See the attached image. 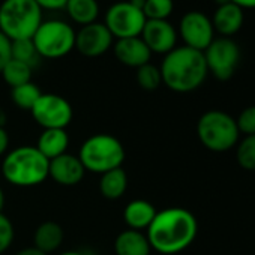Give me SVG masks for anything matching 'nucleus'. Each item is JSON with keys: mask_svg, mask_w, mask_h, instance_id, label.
<instances>
[{"mask_svg": "<svg viewBox=\"0 0 255 255\" xmlns=\"http://www.w3.org/2000/svg\"><path fill=\"white\" fill-rule=\"evenodd\" d=\"M146 231L152 249L164 255H173L185 251L195 240L198 224L189 210L170 207L156 212Z\"/></svg>", "mask_w": 255, "mask_h": 255, "instance_id": "obj_1", "label": "nucleus"}, {"mask_svg": "<svg viewBox=\"0 0 255 255\" xmlns=\"http://www.w3.org/2000/svg\"><path fill=\"white\" fill-rule=\"evenodd\" d=\"M159 69L162 83L177 93H188L198 89L209 72L203 51L186 45L177 47L165 54Z\"/></svg>", "mask_w": 255, "mask_h": 255, "instance_id": "obj_2", "label": "nucleus"}, {"mask_svg": "<svg viewBox=\"0 0 255 255\" xmlns=\"http://www.w3.org/2000/svg\"><path fill=\"white\" fill-rule=\"evenodd\" d=\"M48 165L50 161L35 146H20L3 158L2 174L14 186L32 188L47 180Z\"/></svg>", "mask_w": 255, "mask_h": 255, "instance_id": "obj_3", "label": "nucleus"}, {"mask_svg": "<svg viewBox=\"0 0 255 255\" xmlns=\"http://www.w3.org/2000/svg\"><path fill=\"white\" fill-rule=\"evenodd\" d=\"M42 23V9L35 0H3L0 5V32L11 41L32 39Z\"/></svg>", "mask_w": 255, "mask_h": 255, "instance_id": "obj_4", "label": "nucleus"}, {"mask_svg": "<svg viewBox=\"0 0 255 255\" xmlns=\"http://www.w3.org/2000/svg\"><path fill=\"white\" fill-rule=\"evenodd\" d=\"M78 158L86 171L104 174L122 167L125 161V147L114 135L95 134L81 144Z\"/></svg>", "mask_w": 255, "mask_h": 255, "instance_id": "obj_5", "label": "nucleus"}, {"mask_svg": "<svg viewBox=\"0 0 255 255\" xmlns=\"http://www.w3.org/2000/svg\"><path fill=\"white\" fill-rule=\"evenodd\" d=\"M197 134L201 144L212 152H227L239 140V128L236 120L219 110L204 113L197 123Z\"/></svg>", "mask_w": 255, "mask_h": 255, "instance_id": "obj_6", "label": "nucleus"}, {"mask_svg": "<svg viewBox=\"0 0 255 255\" xmlns=\"http://www.w3.org/2000/svg\"><path fill=\"white\" fill-rule=\"evenodd\" d=\"M32 41L39 57L60 59L74 50L75 32L68 23L60 20L42 21Z\"/></svg>", "mask_w": 255, "mask_h": 255, "instance_id": "obj_7", "label": "nucleus"}, {"mask_svg": "<svg viewBox=\"0 0 255 255\" xmlns=\"http://www.w3.org/2000/svg\"><path fill=\"white\" fill-rule=\"evenodd\" d=\"M146 17L143 11L134 6L129 0L128 2L114 3L105 15V26L113 35V38H137L141 35L146 24Z\"/></svg>", "mask_w": 255, "mask_h": 255, "instance_id": "obj_8", "label": "nucleus"}, {"mask_svg": "<svg viewBox=\"0 0 255 255\" xmlns=\"http://www.w3.org/2000/svg\"><path fill=\"white\" fill-rule=\"evenodd\" d=\"M30 113L33 120L44 129H65L74 116L68 99L56 93H42Z\"/></svg>", "mask_w": 255, "mask_h": 255, "instance_id": "obj_9", "label": "nucleus"}, {"mask_svg": "<svg viewBox=\"0 0 255 255\" xmlns=\"http://www.w3.org/2000/svg\"><path fill=\"white\" fill-rule=\"evenodd\" d=\"M207 71H210L215 78L227 81L236 72L240 60V50L237 44L230 38L213 39L212 44L203 51Z\"/></svg>", "mask_w": 255, "mask_h": 255, "instance_id": "obj_10", "label": "nucleus"}, {"mask_svg": "<svg viewBox=\"0 0 255 255\" xmlns=\"http://www.w3.org/2000/svg\"><path fill=\"white\" fill-rule=\"evenodd\" d=\"M213 33L215 30L212 20L203 12H188L180 21V35L185 41V45L189 48L204 51L215 39Z\"/></svg>", "mask_w": 255, "mask_h": 255, "instance_id": "obj_11", "label": "nucleus"}, {"mask_svg": "<svg viewBox=\"0 0 255 255\" xmlns=\"http://www.w3.org/2000/svg\"><path fill=\"white\" fill-rule=\"evenodd\" d=\"M113 45V35L104 23L83 26L75 33V48L86 57H99Z\"/></svg>", "mask_w": 255, "mask_h": 255, "instance_id": "obj_12", "label": "nucleus"}, {"mask_svg": "<svg viewBox=\"0 0 255 255\" xmlns=\"http://www.w3.org/2000/svg\"><path fill=\"white\" fill-rule=\"evenodd\" d=\"M140 36L150 53L168 54L176 48L177 33L167 20H147Z\"/></svg>", "mask_w": 255, "mask_h": 255, "instance_id": "obj_13", "label": "nucleus"}, {"mask_svg": "<svg viewBox=\"0 0 255 255\" xmlns=\"http://www.w3.org/2000/svg\"><path fill=\"white\" fill-rule=\"evenodd\" d=\"M86 174L78 156L71 153H63L50 161L48 177H51L57 185L62 186H75L78 185Z\"/></svg>", "mask_w": 255, "mask_h": 255, "instance_id": "obj_14", "label": "nucleus"}, {"mask_svg": "<svg viewBox=\"0 0 255 255\" xmlns=\"http://www.w3.org/2000/svg\"><path fill=\"white\" fill-rule=\"evenodd\" d=\"M114 56L122 65L138 69L140 66L150 62L152 53L141 36H137L117 39V42L114 44Z\"/></svg>", "mask_w": 255, "mask_h": 255, "instance_id": "obj_15", "label": "nucleus"}, {"mask_svg": "<svg viewBox=\"0 0 255 255\" xmlns=\"http://www.w3.org/2000/svg\"><path fill=\"white\" fill-rule=\"evenodd\" d=\"M212 24H213V30L222 35V38H230L236 35L243 24V9L231 2L218 6Z\"/></svg>", "mask_w": 255, "mask_h": 255, "instance_id": "obj_16", "label": "nucleus"}, {"mask_svg": "<svg viewBox=\"0 0 255 255\" xmlns=\"http://www.w3.org/2000/svg\"><path fill=\"white\" fill-rule=\"evenodd\" d=\"M147 236L138 230H125L114 240L116 255H150Z\"/></svg>", "mask_w": 255, "mask_h": 255, "instance_id": "obj_17", "label": "nucleus"}, {"mask_svg": "<svg viewBox=\"0 0 255 255\" xmlns=\"http://www.w3.org/2000/svg\"><path fill=\"white\" fill-rule=\"evenodd\" d=\"M63 239L65 233L62 225L54 221H45L41 225H38L33 233V248L48 255L62 246Z\"/></svg>", "mask_w": 255, "mask_h": 255, "instance_id": "obj_18", "label": "nucleus"}, {"mask_svg": "<svg viewBox=\"0 0 255 255\" xmlns=\"http://www.w3.org/2000/svg\"><path fill=\"white\" fill-rule=\"evenodd\" d=\"M156 215V209L146 200H132L123 210V219L131 230H147Z\"/></svg>", "mask_w": 255, "mask_h": 255, "instance_id": "obj_19", "label": "nucleus"}, {"mask_svg": "<svg viewBox=\"0 0 255 255\" xmlns=\"http://www.w3.org/2000/svg\"><path fill=\"white\" fill-rule=\"evenodd\" d=\"M69 146V137L66 129H44L35 146L48 161L66 153Z\"/></svg>", "mask_w": 255, "mask_h": 255, "instance_id": "obj_20", "label": "nucleus"}, {"mask_svg": "<svg viewBox=\"0 0 255 255\" xmlns=\"http://www.w3.org/2000/svg\"><path fill=\"white\" fill-rule=\"evenodd\" d=\"M128 188V174L122 167L101 174L99 191L107 200H119Z\"/></svg>", "mask_w": 255, "mask_h": 255, "instance_id": "obj_21", "label": "nucleus"}, {"mask_svg": "<svg viewBox=\"0 0 255 255\" xmlns=\"http://www.w3.org/2000/svg\"><path fill=\"white\" fill-rule=\"evenodd\" d=\"M65 9L71 20L81 26L95 23L99 14V5L96 0H68Z\"/></svg>", "mask_w": 255, "mask_h": 255, "instance_id": "obj_22", "label": "nucleus"}, {"mask_svg": "<svg viewBox=\"0 0 255 255\" xmlns=\"http://www.w3.org/2000/svg\"><path fill=\"white\" fill-rule=\"evenodd\" d=\"M0 72H2L5 83L11 89L32 81V66L24 62H20V60L11 59Z\"/></svg>", "mask_w": 255, "mask_h": 255, "instance_id": "obj_23", "label": "nucleus"}, {"mask_svg": "<svg viewBox=\"0 0 255 255\" xmlns=\"http://www.w3.org/2000/svg\"><path fill=\"white\" fill-rule=\"evenodd\" d=\"M41 95H42L41 89L32 81L11 89V99L21 110H29L30 111Z\"/></svg>", "mask_w": 255, "mask_h": 255, "instance_id": "obj_24", "label": "nucleus"}, {"mask_svg": "<svg viewBox=\"0 0 255 255\" xmlns=\"http://www.w3.org/2000/svg\"><path fill=\"white\" fill-rule=\"evenodd\" d=\"M137 81H138V86L143 90L153 92L162 84L161 69L149 62V63H146V65H143V66H140L137 69Z\"/></svg>", "mask_w": 255, "mask_h": 255, "instance_id": "obj_25", "label": "nucleus"}, {"mask_svg": "<svg viewBox=\"0 0 255 255\" xmlns=\"http://www.w3.org/2000/svg\"><path fill=\"white\" fill-rule=\"evenodd\" d=\"M11 56L14 60L24 62L33 68V63L39 57L32 39H17L11 44Z\"/></svg>", "mask_w": 255, "mask_h": 255, "instance_id": "obj_26", "label": "nucleus"}, {"mask_svg": "<svg viewBox=\"0 0 255 255\" xmlns=\"http://www.w3.org/2000/svg\"><path fill=\"white\" fill-rule=\"evenodd\" d=\"M173 0H146L143 14L146 20H167L173 12Z\"/></svg>", "mask_w": 255, "mask_h": 255, "instance_id": "obj_27", "label": "nucleus"}, {"mask_svg": "<svg viewBox=\"0 0 255 255\" xmlns=\"http://www.w3.org/2000/svg\"><path fill=\"white\" fill-rule=\"evenodd\" d=\"M237 162L248 171H255V135L246 138L237 147Z\"/></svg>", "mask_w": 255, "mask_h": 255, "instance_id": "obj_28", "label": "nucleus"}, {"mask_svg": "<svg viewBox=\"0 0 255 255\" xmlns=\"http://www.w3.org/2000/svg\"><path fill=\"white\" fill-rule=\"evenodd\" d=\"M239 132L246 135H255V105L245 108L236 120Z\"/></svg>", "mask_w": 255, "mask_h": 255, "instance_id": "obj_29", "label": "nucleus"}, {"mask_svg": "<svg viewBox=\"0 0 255 255\" xmlns=\"http://www.w3.org/2000/svg\"><path fill=\"white\" fill-rule=\"evenodd\" d=\"M14 242V225L11 219L0 213V255H2Z\"/></svg>", "mask_w": 255, "mask_h": 255, "instance_id": "obj_30", "label": "nucleus"}, {"mask_svg": "<svg viewBox=\"0 0 255 255\" xmlns=\"http://www.w3.org/2000/svg\"><path fill=\"white\" fill-rule=\"evenodd\" d=\"M11 44H12V41L3 32H0V71H2L5 68V65L12 59Z\"/></svg>", "mask_w": 255, "mask_h": 255, "instance_id": "obj_31", "label": "nucleus"}, {"mask_svg": "<svg viewBox=\"0 0 255 255\" xmlns=\"http://www.w3.org/2000/svg\"><path fill=\"white\" fill-rule=\"evenodd\" d=\"M35 2L39 5L41 9H51V11H57L66 6L68 0H35Z\"/></svg>", "mask_w": 255, "mask_h": 255, "instance_id": "obj_32", "label": "nucleus"}, {"mask_svg": "<svg viewBox=\"0 0 255 255\" xmlns=\"http://www.w3.org/2000/svg\"><path fill=\"white\" fill-rule=\"evenodd\" d=\"M9 147V135L5 128H0V156H3Z\"/></svg>", "mask_w": 255, "mask_h": 255, "instance_id": "obj_33", "label": "nucleus"}, {"mask_svg": "<svg viewBox=\"0 0 255 255\" xmlns=\"http://www.w3.org/2000/svg\"><path fill=\"white\" fill-rule=\"evenodd\" d=\"M231 3L237 5L239 8H255V0H230Z\"/></svg>", "mask_w": 255, "mask_h": 255, "instance_id": "obj_34", "label": "nucleus"}, {"mask_svg": "<svg viewBox=\"0 0 255 255\" xmlns=\"http://www.w3.org/2000/svg\"><path fill=\"white\" fill-rule=\"evenodd\" d=\"M15 255H47V254H44L42 251H39V249L30 246V248H24V249L18 251Z\"/></svg>", "mask_w": 255, "mask_h": 255, "instance_id": "obj_35", "label": "nucleus"}, {"mask_svg": "<svg viewBox=\"0 0 255 255\" xmlns=\"http://www.w3.org/2000/svg\"><path fill=\"white\" fill-rule=\"evenodd\" d=\"M6 122H8V114L2 107H0V128H5Z\"/></svg>", "mask_w": 255, "mask_h": 255, "instance_id": "obj_36", "label": "nucleus"}, {"mask_svg": "<svg viewBox=\"0 0 255 255\" xmlns=\"http://www.w3.org/2000/svg\"><path fill=\"white\" fill-rule=\"evenodd\" d=\"M3 207H5V192H3L2 186H0V213H2Z\"/></svg>", "mask_w": 255, "mask_h": 255, "instance_id": "obj_37", "label": "nucleus"}, {"mask_svg": "<svg viewBox=\"0 0 255 255\" xmlns=\"http://www.w3.org/2000/svg\"><path fill=\"white\" fill-rule=\"evenodd\" d=\"M60 255H84V254L83 252H78V251H66V252L60 254Z\"/></svg>", "mask_w": 255, "mask_h": 255, "instance_id": "obj_38", "label": "nucleus"}, {"mask_svg": "<svg viewBox=\"0 0 255 255\" xmlns=\"http://www.w3.org/2000/svg\"><path fill=\"white\" fill-rule=\"evenodd\" d=\"M215 2L218 3V6H222V5H227V3H230V0H215Z\"/></svg>", "mask_w": 255, "mask_h": 255, "instance_id": "obj_39", "label": "nucleus"}]
</instances>
